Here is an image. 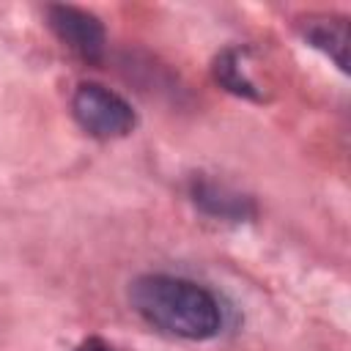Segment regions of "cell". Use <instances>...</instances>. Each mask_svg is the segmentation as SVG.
<instances>
[{
    "label": "cell",
    "instance_id": "cell-1",
    "mask_svg": "<svg viewBox=\"0 0 351 351\" xmlns=\"http://www.w3.org/2000/svg\"><path fill=\"white\" fill-rule=\"evenodd\" d=\"M132 310L154 329L181 340H211L222 329L219 299L178 274H140L129 282Z\"/></svg>",
    "mask_w": 351,
    "mask_h": 351
},
{
    "label": "cell",
    "instance_id": "cell-2",
    "mask_svg": "<svg viewBox=\"0 0 351 351\" xmlns=\"http://www.w3.org/2000/svg\"><path fill=\"white\" fill-rule=\"evenodd\" d=\"M74 121L99 140H118L134 132L137 112L134 107L115 90L101 82H80L71 96Z\"/></svg>",
    "mask_w": 351,
    "mask_h": 351
},
{
    "label": "cell",
    "instance_id": "cell-3",
    "mask_svg": "<svg viewBox=\"0 0 351 351\" xmlns=\"http://www.w3.org/2000/svg\"><path fill=\"white\" fill-rule=\"evenodd\" d=\"M47 25L55 38L85 63H99L107 49V30L101 19L77 5H47Z\"/></svg>",
    "mask_w": 351,
    "mask_h": 351
},
{
    "label": "cell",
    "instance_id": "cell-4",
    "mask_svg": "<svg viewBox=\"0 0 351 351\" xmlns=\"http://www.w3.org/2000/svg\"><path fill=\"white\" fill-rule=\"evenodd\" d=\"M189 200L200 214L222 222H250L258 214V206L250 195L206 176L189 181Z\"/></svg>",
    "mask_w": 351,
    "mask_h": 351
},
{
    "label": "cell",
    "instance_id": "cell-5",
    "mask_svg": "<svg viewBox=\"0 0 351 351\" xmlns=\"http://www.w3.org/2000/svg\"><path fill=\"white\" fill-rule=\"evenodd\" d=\"M302 38L324 52L340 71H348V19L340 14H310L299 25Z\"/></svg>",
    "mask_w": 351,
    "mask_h": 351
},
{
    "label": "cell",
    "instance_id": "cell-6",
    "mask_svg": "<svg viewBox=\"0 0 351 351\" xmlns=\"http://www.w3.org/2000/svg\"><path fill=\"white\" fill-rule=\"evenodd\" d=\"M241 55L244 49L239 47H228L222 49L217 58H214V66H211V74L214 80L219 82V88H225L228 93L239 96V99H250V101H263V93L258 90V85L244 74V63H241Z\"/></svg>",
    "mask_w": 351,
    "mask_h": 351
},
{
    "label": "cell",
    "instance_id": "cell-7",
    "mask_svg": "<svg viewBox=\"0 0 351 351\" xmlns=\"http://www.w3.org/2000/svg\"><path fill=\"white\" fill-rule=\"evenodd\" d=\"M74 351H115L110 343H104L101 337H88V340H82Z\"/></svg>",
    "mask_w": 351,
    "mask_h": 351
}]
</instances>
